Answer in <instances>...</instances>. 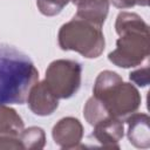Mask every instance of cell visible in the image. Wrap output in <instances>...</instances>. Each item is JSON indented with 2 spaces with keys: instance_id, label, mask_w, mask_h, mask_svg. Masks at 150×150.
I'll return each instance as SVG.
<instances>
[{
  "instance_id": "2",
  "label": "cell",
  "mask_w": 150,
  "mask_h": 150,
  "mask_svg": "<svg viewBox=\"0 0 150 150\" xmlns=\"http://www.w3.org/2000/svg\"><path fill=\"white\" fill-rule=\"evenodd\" d=\"M115 30L120 35L116 48L108 59L121 68L139 66L149 56V26L136 13L121 12L115 22Z\"/></svg>"
},
{
  "instance_id": "9",
  "label": "cell",
  "mask_w": 150,
  "mask_h": 150,
  "mask_svg": "<svg viewBox=\"0 0 150 150\" xmlns=\"http://www.w3.org/2000/svg\"><path fill=\"white\" fill-rule=\"evenodd\" d=\"M91 136L104 148L118 149V142L124 136L123 121L116 117H107L94 125Z\"/></svg>"
},
{
  "instance_id": "17",
  "label": "cell",
  "mask_w": 150,
  "mask_h": 150,
  "mask_svg": "<svg viewBox=\"0 0 150 150\" xmlns=\"http://www.w3.org/2000/svg\"><path fill=\"white\" fill-rule=\"evenodd\" d=\"M128 1L131 7H134L136 5H138V6H148L149 5V0H128Z\"/></svg>"
},
{
  "instance_id": "5",
  "label": "cell",
  "mask_w": 150,
  "mask_h": 150,
  "mask_svg": "<svg viewBox=\"0 0 150 150\" xmlns=\"http://www.w3.org/2000/svg\"><path fill=\"white\" fill-rule=\"evenodd\" d=\"M82 67L74 60H55L47 70L45 83L56 98H69L81 86Z\"/></svg>"
},
{
  "instance_id": "1",
  "label": "cell",
  "mask_w": 150,
  "mask_h": 150,
  "mask_svg": "<svg viewBox=\"0 0 150 150\" xmlns=\"http://www.w3.org/2000/svg\"><path fill=\"white\" fill-rule=\"evenodd\" d=\"M39 71L28 55L0 42V105L22 104Z\"/></svg>"
},
{
  "instance_id": "12",
  "label": "cell",
  "mask_w": 150,
  "mask_h": 150,
  "mask_svg": "<svg viewBox=\"0 0 150 150\" xmlns=\"http://www.w3.org/2000/svg\"><path fill=\"white\" fill-rule=\"evenodd\" d=\"M22 149H42L46 144V135L43 129L39 127H29L20 134Z\"/></svg>"
},
{
  "instance_id": "14",
  "label": "cell",
  "mask_w": 150,
  "mask_h": 150,
  "mask_svg": "<svg viewBox=\"0 0 150 150\" xmlns=\"http://www.w3.org/2000/svg\"><path fill=\"white\" fill-rule=\"evenodd\" d=\"M69 1L71 0H36V5L43 15L54 16L59 14Z\"/></svg>"
},
{
  "instance_id": "3",
  "label": "cell",
  "mask_w": 150,
  "mask_h": 150,
  "mask_svg": "<svg viewBox=\"0 0 150 150\" xmlns=\"http://www.w3.org/2000/svg\"><path fill=\"white\" fill-rule=\"evenodd\" d=\"M93 94L111 117L122 121L139 108L142 100L137 88L123 82L122 77L112 70H103L97 75Z\"/></svg>"
},
{
  "instance_id": "8",
  "label": "cell",
  "mask_w": 150,
  "mask_h": 150,
  "mask_svg": "<svg viewBox=\"0 0 150 150\" xmlns=\"http://www.w3.org/2000/svg\"><path fill=\"white\" fill-rule=\"evenodd\" d=\"M29 109L39 116L52 115L59 107V98L49 90L45 81L35 82L30 88L27 97Z\"/></svg>"
},
{
  "instance_id": "4",
  "label": "cell",
  "mask_w": 150,
  "mask_h": 150,
  "mask_svg": "<svg viewBox=\"0 0 150 150\" xmlns=\"http://www.w3.org/2000/svg\"><path fill=\"white\" fill-rule=\"evenodd\" d=\"M57 40L62 50H74L87 59L98 57L105 45L101 26L77 16L61 26Z\"/></svg>"
},
{
  "instance_id": "13",
  "label": "cell",
  "mask_w": 150,
  "mask_h": 150,
  "mask_svg": "<svg viewBox=\"0 0 150 150\" xmlns=\"http://www.w3.org/2000/svg\"><path fill=\"white\" fill-rule=\"evenodd\" d=\"M83 116L87 120V122L93 127L95 124H97L98 122L105 120L107 117H110V115L108 114L107 109L101 103V101H98L94 96H91L87 101V103L83 108Z\"/></svg>"
},
{
  "instance_id": "11",
  "label": "cell",
  "mask_w": 150,
  "mask_h": 150,
  "mask_svg": "<svg viewBox=\"0 0 150 150\" xmlns=\"http://www.w3.org/2000/svg\"><path fill=\"white\" fill-rule=\"evenodd\" d=\"M71 2L77 8L75 16L102 27L109 12V0H71Z\"/></svg>"
},
{
  "instance_id": "6",
  "label": "cell",
  "mask_w": 150,
  "mask_h": 150,
  "mask_svg": "<svg viewBox=\"0 0 150 150\" xmlns=\"http://www.w3.org/2000/svg\"><path fill=\"white\" fill-rule=\"evenodd\" d=\"M23 121L19 114L7 105H0V149H22L20 134Z\"/></svg>"
},
{
  "instance_id": "16",
  "label": "cell",
  "mask_w": 150,
  "mask_h": 150,
  "mask_svg": "<svg viewBox=\"0 0 150 150\" xmlns=\"http://www.w3.org/2000/svg\"><path fill=\"white\" fill-rule=\"evenodd\" d=\"M111 4L117 8H130V4L128 0H110Z\"/></svg>"
},
{
  "instance_id": "10",
  "label": "cell",
  "mask_w": 150,
  "mask_h": 150,
  "mask_svg": "<svg viewBox=\"0 0 150 150\" xmlns=\"http://www.w3.org/2000/svg\"><path fill=\"white\" fill-rule=\"evenodd\" d=\"M149 116L143 112H134L127 117L129 142L141 149L150 146V125Z\"/></svg>"
},
{
  "instance_id": "15",
  "label": "cell",
  "mask_w": 150,
  "mask_h": 150,
  "mask_svg": "<svg viewBox=\"0 0 150 150\" xmlns=\"http://www.w3.org/2000/svg\"><path fill=\"white\" fill-rule=\"evenodd\" d=\"M129 79L139 87L148 86L149 84V67H148V64L144 68H141V69H137V70H134L132 73H130Z\"/></svg>"
},
{
  "instance_id": "7",
  "label": "cell",
  "mask_w": 150,
  "mask_h": 150,
  "mask_svg": "<svg viewBox=\"0 0 150 150\" xmlns=\"http://www.w3.org/2000/svg\"><path fill=\"white\" fill-rule=\"evenodd\" d=\"M52 136L60 148L76 149L83 137V127L75 117H63L53 127Z\"/></svg>"
}]
</instances>
